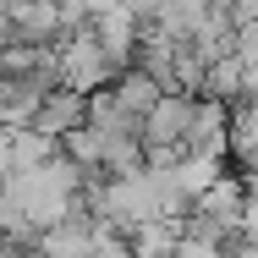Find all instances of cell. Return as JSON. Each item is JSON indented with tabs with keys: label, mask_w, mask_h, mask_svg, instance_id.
<instances>
[{
	"label": "cell",
	"mask_w": 258,
	"mask_h": 258,
	"mask_svg": "<svg viewBox=\"0 0 258 258\" xmlns=\"http://www.w3.org/2000/svg\"><path fill=\"white\" fill-rule=\"evenodd\" d=\"M170 258H225V247H209V242H192V236H181Z\"/></svg>",
	"instance_id": "277c9868"
},
{
	"label": "cell",
	"mask_w": 258,
	"mask_h": 258,
	"mask_svg": "<svg viewBox=\"0 0 258 258\" xmlns=\"http://www.w3.org/2000/svg\"><path fill=\"white\" fill-rule=\"evenodd\" d=\"M225 165L253 176L258 170V94L231 104V126H225Z\"/></svg>",
	"instance_id": "3957f363"
},
{
	"label": "cell",
	"mask_w": 258,
	"mask_h": 258,
	"mask_svg": "<svg viewBox=\"0 0 258 258\" xmlns=\"http://www.w3.org/2000/svg\"><path fill=\"white\" fill-rule=\"evenodd\" d=\"M83 121H88V94H83V88H66V83H55L50 94L39 99V110H33V121H28V126L60 143V138H66V132H77Z\"/></svg>",
	"instance_id": "7a4b0ae2"
},
{
	"label": "cell",
	"mask_w": 258,
	"mask_h": 258,
	"mask_svg": "<svg viewBox=\"0 0 258 258\" xmlns=\"http://www.w3.org/2000/svg\"><path fill=\"white\" fill-rule=\"evenodd\" d=\"M192 104H198V94H181V88H165L154 99V110L143 115V165H181Z\"/></svg>",
	"instance_id": "6da1fadb"
}]
</instances>
